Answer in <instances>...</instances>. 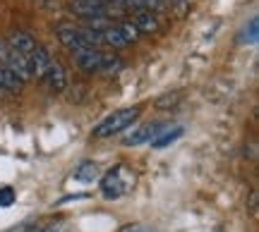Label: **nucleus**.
Instances as JSON below:
<instances>
[{
	"instance_id": "obj_7",
	"label": "nucleus",
	"mask_w": 259,
	"mask_h": 232,
	"mask_svg": "<svg viewBox=\"0 0 259 232\" xmlns=\"http://www.w3.org/2000/svg\"><path fill=\"white\" fill-rule=\"evenodd\" d=\"M70 10L77 17H84V19L103 17V0H72Z\"/></svg>"
},
{
	"instance_id": "obj_16",
	"label": "nucleus",
	"mask_w": 259,
	"mask_h": 232,
	"mask_svg": "<svg viewBox=\"0 0 259 232\" xmlns=\"http://www.w3.org/2000/svg\"><path fill=\"white\" fill-rule=\"evenodd\" d=\"M99 177V167H96V163H82V165L74 170V180H79V182H94Z\"/></svg>"
},
{
	"instance_id": "obj_8",
	"label": "nucleus",
	"mask_w": 259,
	"mask_h": 232,
	"mask_svg": "<svg viewBox=\"0 0 259 232\" xmlns=\"http://www.w3.org/2000/svg\"><path fill=\"white\" fill-rule=\"evenodd\" d=\"M44 82H46V86L51 89V91H65V86H67V75H65V67L60 65V63H51L46 70V75L41 77Z\"/></svg>"
},
{
	"instance_id": "obj_21",
	"label": "nucleus",
	"mask_w": 259,
	"mask_h": 232,
	"mask_svg": "<svg viewBox=\"0 0 259 232\" xmlns=\"http://www.w3.org/2000/svg\"><path fill=\"white\" fill-rule=\"evenodd\" d=\"M15 204V189L12 187H0V206Z\"/></svg>"
},
{
	"instance_id": "obj_2",
	"label": "nucleus",
	"mask_w": 259,
	"mask_h": 232,
	"mask_svg": "<svg viewBox=\"0 0 259 232\" xmlns=\"http://www.w3.org/2000/svg\"><path fill=\"white\" fill-rule=\"evenodd\" d=\"M135 172L125 165H115L111 167L106 175L101 177V194L106 199H120L130 192V187L135 185Z\"/></svg>"
},
{
	"instance_id": "obj_3",
	"label": "nucleus",
	"mask_w": 259,
	"mask_h": 232,
	"mask_svg": "<svg viewBox=\"0 0 259 232\" xmlns=\"http://www.w3.org/2000/svg\"><path fill=\"white\" fill-rule=\"evenodd\" d=\"M166 127H168L166 122H149V125H139L137 130H132L127 137L122 139V144H125V146H139V144H147V141H151L156 134H161Z\"/></svg>"
},
{
	"instance_id": "obj_1",
	"label": "nucleus",
	"mask_w": 259,
	"mask_h": 232,
	"mask_svg": "<svg viewBox=\"0 0 259 232\" xmlns=\"http://www.w3.org/2000/svg\"><path fill=\"white\" fill-rule=\"evenodd\" d=\"M142 115V108L135 105V108H120V110H113L111 115H106L96 127L92 130V137L94 139H108V137H115L125 132L127 127H132L137 118Z\"/></svg>"
},
{
	"instance_id": "obj_5",
	"label": "nucleus",
	"mask_w": 259,
	"mask_h": 232,
	"mask_svg": "<svg viewBox=\"0 0 259 232\" xmlns=\"http://www.w3.org/2000/svg\"><path fill=\"white\" fill-rule=\"evenodd\" d=\"M56 34H58V41H60L67 50H72V53L87 48L82 41V34H79V27H74V24H60Z\"/></svg>"
},
{
	"instance_id": "obj_14",
	"label": "nucleus",
	"mask_w": 259,
	"mask_h": 232,
	"mask_svg": "<svg viewBox=\"0 0 259 232\" xmlns=\"http://www.w3.org/2000/svg\"><path fill=\"white\" fill-rule=\"evenodd\" d=\"M101 43H106V46H111V48H125L127 43H125V38H122V34L118 31V27H108V29H103L101 31Z\"/></svg>"
},
{
	"instance_id": "obj_26",
	"label": "nucleus",
	"mask_w": 259,
	"mask_h": 232,
	"mask_svg": "<svg viewBox=\"0 0 259 232\" xmlns=\"http://www.w3.org/2000/svg\"><path fill=\"white\" fill-rule=\"evenodd\" d=\"M8 53H10V46L5 38H0V65H5V60H8Z\"/></svg>"
},
{
	"instance_id": "obj_10",
	"label": "nucleus",
	"mask_w": 259,
	"mask_h": 232,
	"mask_svg": "<svg viewBox=\"0 0 259 232\" xmlns=\"http://www.w3.org/2000/svg\"><path fill=\"white\" fill-rule=\"evenodd\" d=\"M8 46L12 48V50L22 53V55H29V53H31V50H34V48H36L38 43H36V38L31 36L29 31H15V34L10 36Z\"/></svg>"
},
{
	"instance_id": "obj_20",
	"label": "nucleus",
	"mask_w": 259,
	"mask_h": 232,
	"mask_svg": "<svg viewBox=\"0 0 259 232\" xmlns=\"http://www.w3.org/2000/svg\"><path fill=\"white\" fill-rule=\"evenodd\" d=\"M163 5V0H127L125 8H135V10H156Z\"/></svg>"
},
{
	"instance_id": "obj_15",
	"label": "nucleus",
	"mask_w": 259,
	"mask_h": 232,
	"mask_svg": "<svg viewBox=\"0 0 259 232\" xmlns=\"http://www.w3.org/2000/svg\"><path fill=\"white\" fill-rule=\"evenodd\" d=\"M122 70V57L115 55V53H101V65H99V72H106V75H113Z\"/></svg>"
},
{
	"instance_id": "obj_4",
	"label": "nucleus",
	"mask_w": 259,
	"mask_h": 232,
	"mask_svg": "<svg viewBox=\"0 0 259 232\" xmlns=\"http://www.w3.org/2000/svg\"><path fill=\"white\" fill-rule=\"evenodd\" d=\"M51 63H53V60H51V53H48L44 46H36L27 55L29 77H36V79H41V77L46 75V70H48V65H51Z\"/></svg>"
},
{
	"instance_id": "obj_6",
	"label": "nucleus",
	"mask_w": 259,
	"mask_h": 232,
	"mask_svg": "<svg viewBox=\"0 0 259 232\" xmlns=\"http://www.w3.org/2000/svg\"><path fill=\"white\" fill-rule=\"evenodd\" d=\"M74 63H77V67L82 72L94 75V72H99V65H101V50H96V48H82V50L74 53Z\"/></svg>"
},
{
	"instance_id": "obj_22",
	"label": "nucleus",
	"mask_w": 259,
	"mask_h": 232,
	"mask_svg": "<svg viewBox=\"0 0 259 232\" xmlns=\"http://www.w3.org/2000/svg\"><path fill=\"white\" fill-rule=\"evenodd\" d=\"M36 225V220L34 218H29V220H22V223H17V225H12V227H8L5 232H29L31 227Z\"/></svg>"
},
{
	"instance_id": "obj_17",
	"label": "nucleus",
	"mask_w": 259,
	"mask_h": 232,
	"mask_svg": "<svg viewBox=\"0 0 259 232\" xmlns=\"http://www.w3.org/2000/svg\"><path fill=\"white\" fill-rule=\"evenodd\" d=\"M257 38H259V24H257V19H250L247 27L242 29L240 41L242 43H257Z\"/></svg>"
},
{
	"instance_id": "obj_19",
	"label": "nucleus",
	"mask_w": 259,
	"mask_h": 232,
	"mask_svg": "<svg viewBox=\"0 0 259 232\" xmlns=\"http://www.w3.org/2000/svg\"><path fill=\"white\" fill-rule=\"evenodd\" d=\"M118 31L122 34V38H125V43H135L139 38V31L135 27H132V22H122V24H118Z\"/></svg>"
},
{
	"instance_id": "obj_25",
	"label": "nucleus",
	"mask_w": 259,
	"mask_h": 232,
	"mask_svg": "<svg viewBox=\"0 0 259 232\" xmlns=\"http://www.w3.org/2000/svg\"><path fill=\"white\" fill-rule=\"evenodd\" d=\"M166 101H156V108H168V105H176L178 103V93H170V96H163Z\"/></svg>"
},
{
	"instance_id": "obj_13",
	"label": "nucleus",
	"mask_w": 259,
	"mask_h": 232,
	"mask_svg": "<svg viewBox=\"0 0 259 232\" xmlns=\"http://www.w3.org/2000/svg\"><path fill=\"white\" fill-rule=\"evenodd\" d=\"M183 132H185L183 127H173V130L166 127L161 134H156V137L151 139V146H154V149H163V146H168V144H173V141L180 139V137H183Z\"/></svg>"
},
{
	"instance_id": "obj_23",
	"label": "nucleus",
	"mask_w": 259,
	"mask_h": 232,
	"mask_svg": "<svg viewBox=\"0 0 259 232\" xmlns=\"http://www.w3.org/2000/svg\"><path fill=\"white\" fill-rule=\"evenodd\" d=\"M63 223H48V225H34L29 232H60Z\"/></svg>"
},
{
	"instance_id": "obj_9",
	"label": "nucleus",
	"mask_w": 259,
	"mask_h": 232,
	"mask_svg": "<svg viewBox=\"0 0 259 232\" xmlns=\"http://www.w3.org/2000/svg\"><path fill=\"white\" fill-rule=\"evenodd\" d=\"M132 27L139 34H154V31H158V19L151 10H137L132 15Z\"/></svg>"
},
{
	"instance_id": "obj_11",
	"label": "nucleus",
	"mask_w": 259,
	"mask_h": 232,
	"mask_svg": "<svg viewBox=\"0 0 259 232\" xmlns=\"http://www.w3.org/2000/svg\"><path fill=\"white\" fill-rule=\"evenodd\" d=\"M22 79H19L8 65H0V93H19L22 91Z\"/></svg>"
},
{
	"instance_id": "obj_24",
	"label": "nucleus",
	"mask_w": 259,
	"mask_h": 232,
	"mask_svg": "<svg viewBox=\"0 0 259 232\" xmlns=\"http://www.w3.org/2000/svg\"><path fill=\"white\" fill-rule=\"evenodd\" d=\"M120 232H154V230L147 227V225H142V223H135V225H125V227H120Z\"/></svg>"
},
{
	"instance_id": "obj_27",
	"label": "nucleus",
	"mask_w": 259,
	"mask_h": 232,
	"mask_svg": "<svg viewBox=\"0 0 259 232\" xmlns=\"http://www.w3.org/2000/svg\"><path fill=\"white\" fill-rule=\"evenodd\" d=\"M250 208H252V213H254V211H257V192H254V194H252V201H250Z\"/></svg>"
},
{
	"instance_id": "obj_18",
	"label": "nucleus",
	"mask_w": 259,
	"mask_h": 232,
	"mask_svg": "<svg viewBox=\"0 0 259 232\" xmlns=\"http://www.w3.org/2000/svg\"><path fill=\"white\" fill-rule=\"evenodd\" d=\"M79 34H82V41L87 48H96L101 43V31H94L89 27H79Z\"/></svg>"
},
{
	"instance_id": "obj_12",
	"label": "nucleus",
	"mask_w": 259,
	"mask_h": 232,
	"mask_svg": "<svg viewBox=\"0 0 259 232\" xmlns=\"http://www.w3.org/2000/svg\"><path fill=\"white\" fill-rule=\"evenodd\" d=\"M5 65L15 72V75L22 79V82H27L29 79V70H27V55H22V53H17V50H12L10 48L8 53V60H5Z\"/></svg>"
}]
</instances>
